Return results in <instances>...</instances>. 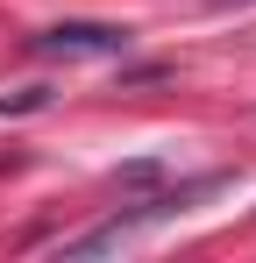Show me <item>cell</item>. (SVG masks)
Segmentation results:
<instances>
[{
  "mask_svg": "<svg viewBox=\"0 0 256 263\" xmlns=\"http://www.w3.org/2000/svg\"><path fill=\"white\" fill-rule=\"evenodd\" d=\"M199 192H213V178H199V185H178V192H157V199H142L135 214H114V220H100L93 235H79V242H64V256H107V249H128L142 228H157V220H178Z\"/></svg>",
  "mask_w": 256,
  "mask_h": 263,
  "instance_id": "obj_1",
  "label": "cell"
},
{
  "mask_svg": "<svg viewBox=\"0 0 256 263\" xmlns=\"http://www.w3.org/2000/svg\"><path fill=\"white\" fill-rule=\"evenodd\" d=\"M128 43H135V36H128L121 22H57V29H43L29 50L71 64V57H128Z\"/></svg>",
  "mask_w": 256,
  "mask_h": 263,
  "instance_id": "obj_2",
  "label": "cell"
},
{
  "mask_svg": "<svg viewBox=\"0 0 256 263\" xmlns=\"http://www.w3.org/2000/svg\"><path fill=\"white\" fill-rule=\"evenodd\" d=\"M213 7H249V0H213Z\"/></svg>",
  "mask_w": 256,
  "mask_h": 263,
  "instance_id": "obj_3",
  "label": "cell"
}]
</instances>
